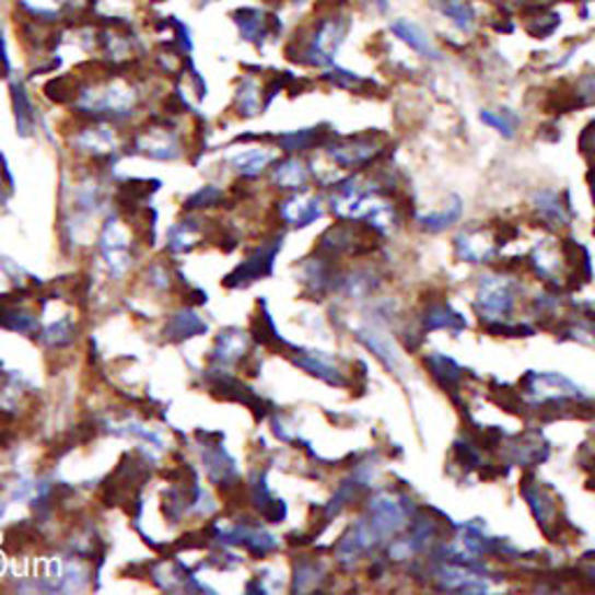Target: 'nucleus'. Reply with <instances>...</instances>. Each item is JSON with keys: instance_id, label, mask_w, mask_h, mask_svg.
Listing matches in <instances>:
<instances>
[{"instance_id": "6", "label": "nucleus", "mask_w": 595, "mask_h": 595, "mask_svg": "<svg viewBox=\"0 0 595 595\" xmlns=\"http://www.w3.org/2000/svg\"><path fill=\"white\" fill-rule=\"evenodd\" d=\"M305 179H307L305 167L298 161H289L277 171V182L284 184V186H293V189H298V186H301Z\"/></svg>"}, {"instance_id": "4", "label": "nucleus", "mask_w": 595, "mask_h": 595, "mask_svg": "<svg viewBox=\"0 0 595 595\" xmlns=\"http://www.w3.org/2000/svg\"><path fill=\"white\" fill-rule=\"evenodd\" d=\"M479 307L489 314H502L512 307V293L505 282H491L479 295Z\"/></svg>"}, {"instance_id": "9", "label": "nucleus", "mask_w": 595, "mask_h": 595, "mask_svg": "<svg viewBox=\"0 0 595 595\" xmlns=\"http://www.w3.org/2000/svg\"><path fill=\"white\" fill-rule=\"evenodd\" d=\"M291 3H295V5H305L307 0H291Z\"/></svg>"}, {"instance_id": "3", "label": "nucleus", "mask_w": 595, "mask_h": 595, "mask_svg": "<svg viewBox=\"0 0 595 595\" xmlns=\"http://www.w3.org/2000/svg\"><path fill=\"white\" fill-rule=\"evenodd\" d=\"M438 12H442L446 19H452L454 26L463 33H470L477 24V14L470 8L468 0H431Z\"/></svg>"}, {"instance_id": "8", "label": "nucleus", "mask_w": 595, "mask_h": 595, "mask_svg": "<svg viewBox=\"0 0 595 595\" xmlns=\"http://www.w3.org/2000/svg\"><path fill=\"white\" fill-rule=\"evenodd\" d=\"M458 212H460V208H458V202H456L450 212H442L440 217H438V214H435V217H425L423 221H425V226H428V229L442 231V229H446V226H452V223L458 219Z\"/></svg>"}, {"instance_id": "7", "label": "nucleus", "mask_w": 595, "mask_h": 595, "mask_svg": "<svg viewBox=\"0 0 595 595\" xmlns=\"http://www.w3.org/2000/svg\"><path fill=\"white\" fill-rule=\"evenodd\" d=\"M481 119L487 121V124H491L493 128H498L500 133L505 136V138H512V136H514L516 119H514L512 115H505V117H502V112H493V115H491V112H483Z\"/></svg>"}, {"instance_id": "2", "label": "nucleus", "mask_w": 595, "mask_h": 595, "mask_svg": "<svg viewBox=\"0 0 595 595\" xmlns=\"http://www.w3.org/2000/svg\"><path fill=\"white\" fill-rule=\"evenodd\" d=\"M390 31L396 33L398 40H402L407 47H412L417 54L425 56V59H438V49L431 40V35H428L419 24L409 22V19H398V22L390 24Z\"/></svg>"}, {"instance_id": "5", "label": "nucleus", "mask_w": 595, "mask_h": 595, "mask_svg": "<svg viewBox=\"0 0 595 595\" xmlns=\"http://www.w3.org/2000/svg\"><path fill=\"white\" fill-rule=\"evenodd\" d=\"M235 22L240 26V33L247 40H258V37L268 35V16L258 10H240L235 14Z\"/></svg>"}, {"instance_id": "1", "label": "nucleus", "mask_w": 595, "mask_h": 595, "mask_svg": "<svg viewBox=\"0 0 595 595\" xmlns=\"http://www.w3.org/2000/svg\"><path fill=\"white\" fill-rule=\"evenodd\" d=\"M342 19L345 16L328 14L310 31V40L303 47V54L307 56L305 61L314 66H324L332 61V54L338 51L347 33V22H342Z\"/></svg>"}]
</instances>
